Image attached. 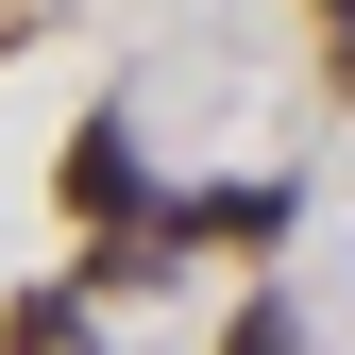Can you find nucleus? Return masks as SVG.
<instances>
[{
  "instance_id": "f03ea898",
  "label": "nucleus",
  "mask_w": 355,
  "mask_h": 355,
  "mask_svg": "<svg viewBox=\"0 0 355 355\" xmlns=\"http://www.w3.org/2000/svg\"><path fill=\"white\" fill-rule=\"evenodd\" d=\"M237 355H304V338H288V304H271V288H254V304H237Z\"/></svg>"
},
{
  "instance_id": "f257e3e1",
  "label": "nucleus",
  "mask_w": 355,
  "mask_h": 355,
  "mask_svg": "<svg viewBox=\"0 0 355 355\" xmlns=\"http://www.w3.org/2000/svg\"><path fill=\"white\" fill-rule=\"evenodd\" d=\"M68 203H85V220H136V136H119V119L68 136Z\"/></svg>"
}]
</instances>
